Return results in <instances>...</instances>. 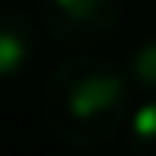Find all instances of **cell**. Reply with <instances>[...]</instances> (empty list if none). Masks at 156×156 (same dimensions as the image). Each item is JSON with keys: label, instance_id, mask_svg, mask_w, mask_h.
Segmentation results:
<instances>
[{"label": "cell", "instance_id": "1", "mask_svg": "<svg viewBox=\"0 0 156 156\" xmlns=\"http://www.w3.org/2000/svg\"><path fill=\"white\" fill-rule=\"evenodd\" d=\"M131 76L113 58H66L44 83V120L73 149H102L127 127Z\"/></svg>", "mask_w": 156, "mask_h": 156}, {"label": "cell", "instance_id": "2", "mask_svg": "<svg viewBox=\"0 0 156 156\" xmlns=\"http://www.w3.org/2000/svg\"><path fill=\"white\" fill-rule=\"evenodd\" d=\"M40 15L58 44H94L120 26L123 0H40Z\"/></svg>", "mask_w": 156, "mask_h": 156}, {"label": "cell", "instance_id": "3", "mask_svg": "<svg viewBox=\"0 0 156 156\" xmlns=\"http://www.w3.org/2000/svg\"><path fill=\"white\" fill-rule=\"evenodd\" d=\"M37 58V26L26 11L0 7V80L22 76Z\"/></svg>", "mask_w": 156, "mask_h": 156}, {"label": "cell", "instance_id": "4", "mask_svg": "<svg viewBox=\"0 0 156 156\" xmlns=\"http://www.w3.org/2000/svg\"><path fill=\"white\" fill-rule=\"evenodd\" d=\"M123 73L131 76V87L156 91V33L142 37L123 58Z\"/></svg>", "mask_w": 156, "mask_h": 156}, {"label": "cell", "instance_id": "5", "mask_svg": "<svg viewBox=\"0 0 156 156\" xmlns=\"http://www.w3.org/2000/svg\"><path fill=\"white\" fill-rule=\"evenodd\" d=\"M127 134L134 156H156V98H145L127 116Z\"/></svg>", "mask_w": 156, "mask_h": 156}]
</instances>
